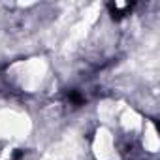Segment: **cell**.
Masks as SVG:
<instances>
[{
	"instance_id": "cell-1",
	"label": "cell",
	"mask_w": 160,
	"mask_h": 160,
	"mask_svg": "<svg viewBox=\"0 0 160 160\" xmlns=\"http://www.w3.org/2000/svg\"><path fill=\"white\" fill-rule=\"evenodd\" d=\"M30 122L28 119L13 109H0V138L4 139H19L28 134Z\"/></svg>"
},
{
	"instance_id": "cell-2",
	"label": "cell",
	"mask_w": 160,
	"mask_h": 160,
	"mask_svg": "<svg viewBox=\"0 0 160 160\" xmlns=\"http://www.w3.org/2000/svg\"><path fill=\"white\" fill-rule=\"evenodd\" d=\"M92 151H94L98 160H119L115 136L109 130H106V128L98 130V134H96V138L92 141Z\"/></svg>"
},
{
	"instance_id": "cell-3",
	"label": "cell",
	"mask_w": 160,
	"mask_h": 160,
	"mask_svg": "<svg viewBox=\"0 0 160 160\" xmlns=\"http://www.w3.org/2000/svg\"><path fill=\"white\" fill-rule=\"evenodd\" d=\"M149 128V132L143 136V145L151 151V152H156V149H158V138H156V130L152 128V124H149L147 126Z\"/></svg>"
}]
</instances>
